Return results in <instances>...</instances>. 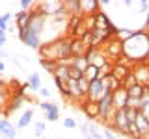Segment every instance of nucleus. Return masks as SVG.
I'll return each mask as SVG.
<instances>
[{
    "instance_id": "obj_1",
    "label": "nucleus",
    "mask_w": 149,
    "mask_h": 139,
    "mask_svg": "<svg viewBox=\"0 0 149 139\" xmlns=\"http://www.w3.org/2000/svg\"><path fill=\"white\" fill-rule=\"evenodd\" d=\"M123 58L132 67L149 61V34L146 30L134 32L127 41H123Z\"/></svg>"
},
{
    "instance_id": "obj_25",
    "label": "nucleus",
    "mask_w": 149,
    "mask_h": 139,
    "mask_svg": "<svg viewBox=\"0 0 149 139\" xmlns=\"http://www.w3.org/2000/svg\"><path fill=\"white\" fill-rule=\"evenodd\" d=\"M101 82H102V85H104V89L108 91V93H114L116 89H119V87H121V82L118 80V78H114L112 74H110V76H106V78H102Z\"/></svg>"
},
{
    "instance_id": "obj_10",
    "label": "nucleus",
    "mask_w": 149,
    "mask_h": 139,
    "mask_svg": "<svg viewBox=\"0 0 149 139\" xmlns=\"http://www.w3.org/2000/svg\"><path fill=\"white\" fill-rule=\"evenodd\" d=\"M78 106H80L82 113L86 115L88 120H97V119H99V106H97V102L82 98L80 102H78Z\"/></svg>"
},
{
    "instance_id": "obj_4",
    "label": "nucleus",
    "mask_w": 149,
    "mask_h": 139,
    "mask_svg": "<svg viewBox=\"0 0 149 139\" xmlns=\"http://www.w3.org/2000/svg\"><path fill=\"white\" fill-rule=\"evenodd\" d=\"M47 15L43 11H41V8L37 6L36 9H32V17H30V24H28V28H32V30L36 32V34H43L45 32V26H47Z\"/></svg>"
},
{
    "instance_id": "obj_32",
    "label": "nucleus",
    "mask_w": 149,
    "mask_h": 139,
    "mask_svg": "<svg viewBox=\"0 0 149 139\" xmlns=\"http://www.w3.org/2000/svg\"><path fill=\"white\" fill-rule=\"evenodd\" d=\"M77 85H78V91H80L82 98H86V96H88V91H90V82L82 76L80 80H77Z\"/></svg>"
},
{
    "instance_id": "obj_48",
    "label": "nucleus",
    "mask_w": 149,
    "mask_h": 139,
    "mask_svg": "<svg viewBox=\"0 0 149 139\" xmlns=\"http://www.w3.org/2000/svg\"><path fill=\"white\" fill-rule=\"evenodd\" d=\"M4 71H6V65H4V61H2V59H0V74H2Z\"/></svg>"
},
{
    "instance_id": "obj_39",
    "label": "nucleus",
    "mask_w": 149,
    "mask_h": 139,
    "mask_svg": "<svg viewBox=\"0 0 149 139\" xmlns=\"http://www.w3.org/2000/svg\"><path fill=\"white\" fill-rule=\"evenodd\" d=\"M142 98H129L127 100V108H132V109H138L140 111V108H142Z\"/></svg>"
},
{
    "instance_id": "obj_30",
    "label": "nucleus",
    "mask_w": 149,
    "mask_h": 139,
    "mask_svg": "<svg viewBox=\"0 0 149 139\" xmlns=\"http://www.w3.org/2000/svg\"><path fill=\"white\" fill-rule=\"evenodd\" d=\"M82 76L86 78L88 82H93V80H99V69L93 67V65H88V69L82 72Z\"/></svg>"
},
{
    "instance_id": "obj_34",
    "label": "nucleus",
    "mask_w": 149,
    "mask_h": 139,
    "mask_svg": "<svg viewBox=\"0 0 149 139\" xmlns=\"http://www.w3.org/2000/svg\"><path fill=\"white\" fill-rule=\"evenodd\" d=\"M56 82V87H58L60 95L63 96V98H69V89H67V82H62V80H54Z\"/></svg>"
},
{
    "instance_id": "obj_23",
    "label": "nucleus",
    "mask_w": 149,
    "mask_h": 139,
    "mask_svg": "<svg viewBox=\"0 0 149 139\" xmlns=\"http://www.w3.org/2000/svg\"><path fill=\"white\" fill-rule=\"evenodd\" d=\"M63 15H78V0H63L62 2Z\"/></svg>"
},
{
    "instance_id": "obj_5",
    "label": "nucleus",
    "mask_w": 149,
    "mask_h": 139,
    "mask_svg": "<svg viewBox=\"0 0 149 139\" xmlns=\"http://www.w3.org/2000/svg\"><path fill=\"white\" fill-rule=\"evenodd\" d=\"M19 39L22 41L26 46H30V48H34V50H39V46H41V35L39 34H36L32 28H24V30H19Z\"/></svg>"
},
{
    "instance_id": "obj_51",
    "label": "nucleus",
    "mask_w": 149,
    "mask_h": 139,
    "mask_svg": "<svg viewBox=\"0 0 149 139\" xmlns=\"http://www.w3.org/2000/svg\"><path fill=\"white\" fill-rule=\"evenodd\" d=\"M39 139H47V137H39Z\"/></svg>"
},
{
    "instance_id": "obj_43",
    "label": "nucleus",
    "mask_w": 149,
    "mask_h": 139,
    "mask_svg": "<svg viewBox=\"0 0 149 139\" xmlns=\"http://www.w3.org/2000/svg\"><path fill=\"white\" fill-rule=\"evenodd\" d=\"M69 78H71V80H80L82 72L77 71V69H73V67H69Z\"/></svg>"
},
{
    "instance_id": "obj_19",
    "label": "nucleus",
    "mask_w": 149,
    "mask_h": 139,
    "mask_svg": "<svg viewBox=\"0 0 149 139\" xmlns=\"http://www.w3.org/2000/svg\"><path fill=\"white\" fill-rule=\"evenodd\" d=\"M30 17L32 11H19L15 15V24H17V32L19 30H24V28L30 24Z\"/></svg>"
},
{
    "instance_id": "obj_15",
    "label": "nucleus",
    "mask_w": 149,
    "mask_h": 139,
    "mask_svg": "<svg viewBox=\"0 0 149 139\" xmlns=\"http://www.w3.org/2000/svg\"><path fill=\"white\" fill-rule=\"evenodd\" d=\"M132 72H134V78H136V82L140 85H147L149 82V69L146 63H138L132 67Z\"/></svg>"
},
{
    "instance_id": "obj_22",
    "label": "nucleus",
    "mask_w": 149,
    "mask_h": 139,
    "mask_svg": "<svg viewBox=\"0 0 149 139\" xmlns=\"http://www.w3.org/2000/svg\"><path fill=\"white\" fill-rule=\"evenodd\" d=\"M69 67H73V69H77V71L84 72L88 69L86 56H74V58H69Z\"/></svg>"
},
{
    "instance_id": "obj_27",
    "label": "nucleus",
    "mask_w": 149,
    "mask_h": 139,
    "mask_svg": "<svg viewBox=\"0 0 149 139\" xmlns=\"http://www.w3.org/2000/svg\"><path fill=\"white\" fill-rule=\"evenodd\" d=\"M80 24H82V17L80 15H71L69 17V21H67V37H71L73 32L77 30Z\"/></svg>"
},
{
    "instance_id": "obj_33",
    "label": "nucleus",
    "mask_w": 149,
    "mask_h": 139,
    "mask_svg": "<svg viewBox=\"0 0 149 139\" xmlns=\"http://www.w3.org/2000/svg\"><path fill=\"white\" fill-rule=\"evenodd\" d=\"M39 63H41V67H43L47 72H50V74H54V71L58 69V65H60L56 61H47V59H39Z\"/></svg>"
},
{
    "instance_id": "obj_21",
    "label": "nucleus",
    "mask_w": 149,
    "mask_h": 139,
    "mask_svg": "<svg viewBox=\"0 0 149 139\" xmlns=\"http://www.w3.org/2000/svg\"><path fill=\"white\" fill-rule=\"evenodd\" d=\"M86 52H88V46L80 39H71V58H74V56H86Z\"/></svg>"
},
{
    "instance_id": "obj_13",
    "label": "nucleus",
    "mask_w": 149,
    "mask_h": 139,
    "mask_svg": "<svg viewBox=\"0 0 149 139\" xmlns=\"http://www.w3.org/2000/svg\"><path fill=\"white\" fill-rule=\"evenodd\" d=\"M39 108L45 111V120H49V122H56V120L60 119V108L52 102H39Z\"/></svg>"
},
{
    "instance_id": "obj_17",
    "label": "nucleus",
    "mask_w": 149,
    "mask_h": 139,
    "mask_svg": "<svg viewBox=\"0 0 149 139\" xmlns=\"http://www.w3.org/2000/svg\"><path fill=\"white\" fill-rule=\"evenodd\" d=\"M11 89H9V85L8 83H4V82H0V113H6V108H8V104H9V98H11Z\"/></svg>"
},
{
    "instance_id": "obj_31",
    "label": "nucleus",
    "mask_w": 149,
    "mask_h": 139,
    "mask_svg": "<svg viewBox=\"0 0 149 139\" xmlns=\"http://www.w3.org/2000/svg\"><path fill=\"white\" fill-rule=\"evenodd\" d=\"M136 83H138V82H136V78H134V72L130 71L127 76L123 78V82H121V87H123V89L127 91V89H130L132 85H136Z\"/></svg>"
},
{
    "instance_id": "obj_36",
    "label": "nucleus",
    "mask_w": 149,
    "mask_h": 139,
    "mask_svg": "<svg viewBox=\"0 0 149 139\" xmlns=\"http://www.w3.org/2000/svg\"><path fill=\"white\" fill-rule=\"evenodd\" d=\"M125 136H129L130 139H140V132H138V128H136V124H134V122L129 124L127 133H125Z\"/></svg>"
},
{
    "instance_id": "obj_52",
    "label": "nucleus",
    "mask_w": 149,
    "mask_h": 139,
    "mask_svg": "<svg viewBox=\"0 0 149 139\" xmlns=\"http://www.w3.org/2000/svg\"><path fill=\"white\" fill-rule=\"evenodd\" d=\"M58 139H65V137H58Z\"/></svg>"
},
{
    "instance_id": "obj_14",
    "label": "nucleus",
    "mask_w": 149,
    "mask_h": 139,
    "mask_svg": "<svg viewBox=\"0 0 149 139\" xmlns=\"http://www.w3.org/2000/svg\"><path fill=\"white\" fill-rule=\"evenodd\" d=\"M127 100H129V96H127V91L123 87H119V89H116L112 93V106H114L116 111L127 108Z\"/></svg>"
},
{
    "instance_id": "obj_49",
    "label": "nucleus",
    "mask_w": 149,
    "mask_h": 139,
    "mask_svg": "<svg viewBox=\"0 0 149 139\" xmlns=\"http://www.w3.org/2000/svg\"><path fill=\"white\" fill-rule=\"evenodd\" d=\"M146 32H147V34H149V21H147V30H146Z\"/></svg>"
},
{
    "instance_id": "obj_50",
    "label": "nucleus",
    "mask_w": 149,
    "mask_h": 139,
    "mask_svg": "<svg viewBox=\"0 0 149 139\" xmlns=\"http://www.w3.org/2000/svg\"><path fill=\"white\" fill-rule=\"evenodd\" d=\"M147 21H149V13H147Z\"/></svg>"
},
{
    "instance_id": "obj_42",
    "label": "nucleus",
    "mask_w": 149,
    "mask_h": 139,
    "mask_svg": "<svg viewBox=\"0 0 149 139\" xmlns=\"http://www.w3.org/2000/svg\"><path fill=\"white\" fill-rule=\"evenodd\" d=\"M140 115H142L143 119L149 122V102H146V104H142V108H140Z\"/></svg>"
},
{
    "instance_id": "obj_8",
    "label": "nucleus",
    "mask_w": 149,
    "mask_h": 139,
    "mask_svg": "<svg viewBox=\"0 0 149 139\" xmlns=\"http://www.w3.org/2000/svg\"><path fill=\"white\" fill-rule=\"evenodd\" d=\"M114 24H112L110 17L106 15L104 11H97L93 15V30H101V32H112L114 30Z\"/></svg>"
},
{
    "instance_id": "obj_44",
    "label": "nucleus",
    "mask_w": 149,
    "mask_h": 139,
    "mask_svg": "<svg viewBox=\"0 0 149 139\" xmlns=\"http://www.w3.org/2000/svg\"><path fill=\"white\" fill-rule=\"evenodd\" d=\"M34 8V2H30V0H22L21 2V9L22 11H28V9H32Z\"/></svg>"
},
{
    "instance_id": "obj_28",
    "label": "nucleus",
    "mask_w": 149,
    "mask_h": 139,
    "mask_svg": "<svg viewBox=\"0 0 149 139\" xmlns=\"http://www.w3.org/2000/svg\"><path fill=\"white\" fill-rule=\"evenodd\" d=\"M28 87H30V91H39L41 89V76L39 72H32L30 76H28Z\"/></svg>"
},
{
    "instance_id": "obj_6",
    "label": "nucleus",
    "mask_w": 149,
    "mask_h": 139,
    "mask_svg": "<svg viewBox=\"0 0 149 139\" xmlns=\"http://www.w3.org/2000/svg\"><path fill=\"white\" fill-rule=\"evenodd\" d=\"M108 128H112L114 132H118V133H123V136L127 133L129 120H127V115H125V108H123V109H118V111L114 113V117H112Z\"/></svg>"
},
{
    "instance_id": "obj_2",
    "label": "nucleus",
    "mask_w": 149,
    "mask_h": 139,
    "mask_svg": "<svg viewBox=\"0 0 149 139\" xmlns=\"http://www.w3.org/2000/svg\"><path fill=\"white\" fill-rule=\"evenodd\" d=\"M39 56L41 59H47V61H65V59L71 58V37L63 35L58 37V39L47 41L45 45L39 46Z\"/></svg>"
},
{
    "instance_id": "obj_45",
    "label": "nucleus",
    "mask_w": 149,
    "mask_h": 139,
    "mask_svg": "<svg viewBox=\"0 0 149 139\" xmlns=\"http://www.w3.org/2000/svg\"><path fill=\"white\" fill-rule=\"evenodd\" d=\"M6 41H8L6 32H0V50H2V46H4V45H6Z\"/></svg>"
},
{
    "instance_id": "obj_35",
    "label": "nucleus",
    "mask_w": 149,
    "mask_h": 139,
    "mask_svg": "<svg viewBox=\"0 0 149 139\" xmlns=\"http://www.w3.org/2000/svg\"><path fill=\"white\" fill-rule=\"evenodd\" d=\"M110 74H112V61L104 63V65L99 69V80H102V78H106V76H110Z\"/></svg>"
},
{
    "instance_id": "obj_38",
    "label": "nucleus",
    "mask_w": 149,
    "mask_h": 139,
    "mask_svg": "<svg viewBox=\"0 0 149 139\" xmlns=\"http://www.w3.org/2000/svg\"><path fill=\"white\" fill-rule=\"evenodd\" d=\"M138 113H140L138 109L125 108V115H127V120H129V124H130V122H136V117H138Z\"/></svg>"
},
{
    "instance_id": "obj_12",
    "label": "nucleus",
    "mask_w": 149,
    "mask_h": 139,
    "mask_svg": "<svg viewBox=\"0 0 149 139\" xmlns=\"http://www.w3.org/2000/svg\"><path fill=\"white\" fill-rule=\"evenodd\" d=\"M39 8H41V11H43L47 17H58V15H63L62 2H60V0H49V2H41Z\"/></svg>"
},
{
    "instance_id": "obj_3",
    "label": "nucleus",
    "mask_w": 149,
    "mask_h": 139,
    "mask_svg": "<svg viewBox=\"0 0 149 139\" xmlns=\"http://www.w3.org/2000/svg\"><path fill=\"white\" fill-rule=\"evenodd\" d=\"M102 50H104L106 58H108V61H118V59L123 56V43L118 39V37H112L110 41H106L104 45H102Z\"/></svg>"
},
{
    "instance_id": "obj_9",
    "label": "nucleus",
    "mask_w": 149,
    "mask_h": 139,
    "mask_svg": "<svg viewBox=\"0 0 149 139\" xmlns=\"http://www.w3.org/2000/svg\"><path fill=\"white\" fill-rule=\"evenodd\" d=\"M99 0H78V15L80 17H93L99 9Z\"/></svg>"
},
{
    "instance_id": "obj_46",
    "label": "nucleus",
    "mask_w": 149,
    "mask_h": 139,
    "mask_svg": "<svg viewBox=\"0 0 149 139\" xmlns=\"http://www.w3.org/2000/svg\"><path fill=\"white\" fill-rule=\"evenodd\" d=\"M37 93H39V95L43 96V98H49V96H50V91H49V89H43V87H41V89L37 91Z\"/></svg>"
},
{
    "instance_id": "obj_37",
    "label": "nucleus",
    "mask_w": 149,
    "mask_h": 139,
    "mask_svg": "<svg viewBox=\"0 0 149 139\" xmlns=\"http://www.w3.org/2000/svg\"><path fill=\"white\" fill-rule=\"evenodd\" d=\"M11 13H4V15H0V32H6L8 30V22L11 21Z\"/></svg>"
},
{
    "instance_id": "obj_18",
    "label": "nucleus",
    "mask_w": 149,
    "mask_h": 139,
    "mask_svg": "<svg viewBox=\"0 0 149 139\" xmlns=\"http://www.w3.org/2000/svg\"><path fill=\"white\" fill-rule=\"evenodd\" d=\"M24 102H26V98L21 95V93H17V95H11V98H9V104H8L6 113H4V115H9L11 111H17L22 104H24Z\"/></svg>"
},
{
    "instance_id": "obj_26",
    "label": "nucleus",
    "mask_w": 149,
    "mask_h": 139,
    "mask_svg": "<svg viewBox=\"0 0 149 139\" xmlns=\"http://www.w3.org/2000/svg\"><path fill=\"white\" fill-rule=\"evenodd\" d=\"M54 80H62V82H67L69 80V65H58V69L54 71Z\"/></svg>"
},
{
    "instance_id": "obj_7",
    "label": "nucleus",
    "mask_w": 149,
    "mask_h": 139,
    "mask_svg": "<svg viewBox=\"0 0 149 139\" xmlns=\"http://www.w3.org/2000/svg\"><path fill=\"white\" fill-rule=\"evenodd\" d=\"M86 61H88V65H93V67L101 69L104 63H108V58H106V54H104L102 48H88Z\"/></svg>"
},
{
    "instance_id": "obj_11",
    "label": "nucleus",
    "mask_w": 149,
    "mask_h": 139,
    "mask_svg": "<svg viewBox=\"0 0 149 139\" xmlns=\"http://www.w3.org/2000/svg\"><path fill=\"white\" fill-rule=\"evenodd\" d=\"M104 95H110L108 91L104 89V85H102L101 80H93L90 82V91H88V100H93V102H99Z\"/></svg>"
},
{
    "instance_id": "obj_29",
    "label": "nucleus",
    "mask_w": 149,
    "mask_h": 139,
    "mask_svg": "<svg viewBox=\"0 0 149 139\" xmlns=\"http://www.w3.org/2000/svg\"><path fill=\"white\" fill-rule=\"evenodd\" d=\"M143 91H146V87L140 85V83H136V85H132L130 89H127V96H129V98H142Z\"/></svg>"
},
{
    "instance_id": "obj_41",
    "label": "nucleus",
    "mask_w": 149,
    "mask_h": 139,
    "mask_svg": "<svg viewBox=\"0 0 149 139\" xmlns=\"http://www.w3.org/2000/svg\"><path fill=\"white\" fill-rule=\"evenodd\" d=\"M63 126L67 128V130H74L78 124H77V120H74L73 117H65V119H63Z\"/></svg>"
},
{
    "instance_id": "obj_40",
    "label": "nucleus",
    "mask_w": 149,
    "mask_h": 139,
    "mask_svg": "<svg viewBox=\"0 0 149 139\" xmlns=\"http://www.w3.org/2000/svg\"><path fill=\"white\" fill-rule=\"evenodd\" d=\"M34 128H36V136L43 137V133H45V122L43 120H37V122L34 124Z\"/></svg>"
},
{
    "instance_id": "obj_16",
    "label": "nucleus",
    "mask_w": 149,
    "mask_h": 139,
    "mask_svg": "<svg viewBox=\"0 0 149 139\" xmlns=\"http://www.w3.org/2000/svg\"><path fill=\"white\" fill-rule=\"evenodd\" d=\"M0 136L4 139H17V130L6 117L0 119Z\"/></svg>"
},
{
    "instance_id": "obj_47",
    "label": "nucleus",
    "mask_w": 149,
    "mask_h": 139,
    "mask_svg": "<svg viewBox=\"0 0 149 139\" xmlns=\"http://www.w3.org/2000/svg\"><path fill=\"white\" fill-rule=\"evenodd\" d=\"M102 136H104L106 139H116V137H114V133H112L108 128H104V132H102Z\"/></svg>"
},
{
    "instance_id": "obj_24",
    "label": "nucleus",
    "mask_w": 149,
    "mask_h": 139,
    "mask_svg": "<svg viewBox=\"0 0 149 139\" xmlns=\"http://www.w3.org/2000/svg\"><path fill=\"white\" fill-rule=\"evenodd\" d=\"M34 120V111H32V108H28L22 111V115L19 117L17 120V128H26V126H30V122Z\"/></svg>"
},
{
    "instance_id": "obj_20",
    "label": "nucleus",
    "mask_w": 149,
    "mask_h": 139,
    "mask_svg": "<svg viewBox=\"0 0 149 139\" xmlns=\"http://www.w3.org/2000/svg\"><path fill=\"white\" fill-rule=\"evenodd\" d=\"M80 133H82V137L84 139H102V136L99 132H97V128L93 126V124H82V130H80Z\"/></svg>"
}]
</instances>
